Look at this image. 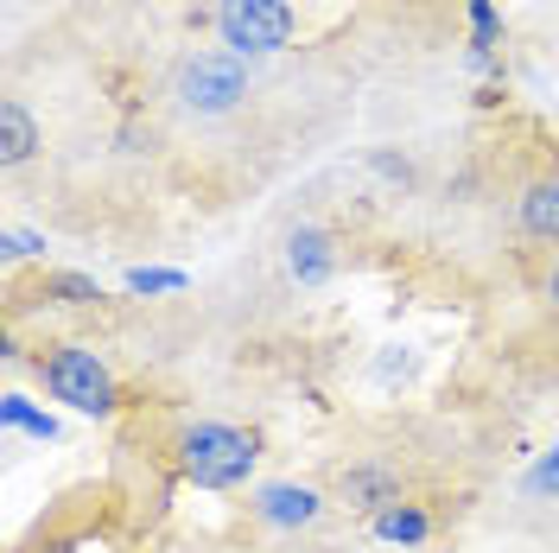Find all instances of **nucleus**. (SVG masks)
<instances>
[{
	"mask_svg": "<svg viewBox=\"0 0 559 553\" xmlns=\"http://www.w3.org/2000/svg\"><path fill=\"white\" fill-rule=\"evenodd\" d=\"M173 458L198 490H242L261 464V439L248 426H229V420H191L178 433Z\"/></svg>",
	"mask_w": 559,
	"mask_h": 553,
	"instance_id": "1",
	"label": "nucleus"
},
{
	"mask_svg": "<svg viewBox=\"0 0 559 553\" xmlns=\"http://www.w3.org/2000/svg\"><path fill=\"white\" fill-rule=\"evenodd\" d=\"M33 376L45 381L51 401H64L70 414L108 420L121 408V381H115V369H108L90 344H45L33 356Z\"/></svg>",
	"mask_w": 559,
	"mask_h": 553,
	"instance_id": "2",
	"label": "nucleus"
},
{
	"mask_svg": "<svg viewBox=\"0 0 559 553\" xmlns=\"http://www.w3.org/2000/svg\"><path fill=\"white\" fill-rule=\"evenodd\" d=\"M173 96L185 115L216 121V115H236L248 103V64L236 51H191L173 77Z\"/></svg>",
	"mask_w": 559,
	"mask_h": 553,
	"instance_id": "3",
	"label": "nucleus"
},
{
	"mask_svg": "<svg viewBox=\"0 0 559 553\" xmlns=\"http://www.w3.org/2000/svg\"><path fill=\"white\" fill-rule=\"evenodd\" d=\"M216 38L223 51L236 58H267V51H286L293 33H299V13L293 0H216Z\"/></svg>",
	"mask_w": 559,
	"mask_h": 553,
	"instance_id": "4",
	"label": "nucleus"
},
{
	"mask_svg": "<svg viewBox=\"0 0 559 553\" xmlns=\"http://www.w3.org/2000/svg\"><path fill=\"white\" fill-rule=\"evenodd\" d=\"M337 503H344V509H362V516H382L394 503H407V490H401V471H394V464L369 458V464L337 471Z\"/></svg>",
	"mask_w": 559,
	"mask_h": 553,
	"instance_id": "5",
	"label": "nucleus"
},
{
	"mask_svg": "<svg viewBox=\"0 0 559 553\" xmlns=\"http://www.w3.org/2000/svg\"><path fill=\"white\" fill-rule=\"evenodd\" d=\"M515 230H522V243H559V173L522 178V191H515Z\"/></svg>",
	"mask_w": 559,
	"mask_h": 553,
	"instance_id": "6",
	"label": "nucleus"
},
{
	"mask_svg": "<svg viewBox=\"0 0 559 553\" xmlns=\"http://www.w3.org/2000/svg\"><path fill=\"white\" fill-rule=\"evenodd\" d=\"M254 516L267 521V528H312L324 516V503L306 484H267V490H254Z\"/></svg>",
	"mask_w": 559,
	"mask_h": 553,
	"instance_id": "7",
	"label": "nucleus"
},
{
	"mask_svg": "<svg viewBox=\"0 0 559 553\" xmlns=\"http://www.w3.org/2000/svg\"><path fill=\"white\" fill-rule=\"evenodd\" d=\"M286 274L299 280V286L331 280L337 274V243H331L324 230H293V243H286Z\"/></svg>",
	"mask_w": 559,
	"mask_h": 553,
	"instance_id": "8",
	"label": "nucleus"
},
{
	"mask_svg": "<svg viewBox=\"0 0 559 553\" xmlns=\"http://www.w3.org/2000/svg\"><path fill=\"white\" fill-rule=\"evenodd\" d=\"M33 153H38V121L26 115L20 96H7V103H0V160H7V166H26Z\"/></svg>",
	"mask_w": 559,
	"mask_h": 553,
	"instance_id": "9",
	"label": "nucleus"
},
{
	"mask_svg": "<svg viewBox=\"0 0 559 553\" xmlns=\"http://www.w3.org/2000/svg\"><path fill=\"white\" fill-rule=\"evenodd\" d=\"M376 534L394 548H419V541H432V516H426V503H394L376 516Z\"/></svg>",
	"mask_w": 559,
	"mask_h": 553,
	"instance_id": "10",
	"label": "nucleus"
},
{
	"mask_svg": "<svg viewBox=\"0 0 559 553\" xmlns=\"http://www.w3.org/2000/svg\"><path fill=\"white\" fill-rule=\"evenodd\" d=\"M38 299H58V306H96L103 286H96L90 274H64V268H51V274L38 280Z\"/></svg>",
	"mask_w": 559,
	"mask_h": 553,
	"instance_id": "11",
	"label": "nucleus"
},
{
	"mask_svg": "<svg viewBox=\"0 0 559 553\" xmlns=\"http://www.w3.org/2000/svg\"><path fill=\"white\" fill-rule=\"evenodd\" d=\"M464 7H471V64H489L496 38H502V13H496V0H464Z\"/></svg>",
	"mask_w": 559,
	"mask_h": 553,
	"instance_id": "12",
	"label": "nucleus"
},
{
	"mask_svg": "<svg viewBox=\"0 0 559 553\" xmlns=\"http://www.w3.org/2000/svg\"><path fill=\"white\" fill-rule=\"evenodd\" d=\"M0 420H7L13 433H33L38 446H45V439H58V420H51V414H38V408L26 401V395H7V401H0Z\"/></svg>",
	"mask_w": 559,
	"mask_h": 553,
	"instance_id": "13",
	"label": "nucleus"
},
{
	"mask_svg": "<svg viewBox=\"0 0 559 553\" xmlns=\"http://www.w3.org/2000/svg\"><path fill=\"white\" fill-rule=\"evenodd\" d=\"M128 293H185L178 268H128Z\"/></svg>",
	"mask_w": 559,
	"mask_h": 553,
	"instance_id": "14",
	"label": "nucleus"
},
{
	"mask_svg": "<svg viewBox=\"0 0 559 553\" xmlns=\"http://www.w3.org/2000/svg\"><path fill=\"white\" fill-rule=\"evenodd\" d=\"M45 255V236H33V230H7V261L20 268V261H38Z\"/></svg>",
	"mask_w": 559,
	"mask_h": 553,
	"instance_id": "15",
	"label": "nucleus"
},
{
	"mask_svg": "<svg viewBox=\"0 0 559 553\" xmlns=\"http://www.w3.org/2000/svg\"><path fill=\"white\" fill-rule=\"evenodd\" d=\"M534 490H559V446H554V458L534 464Z\"/></svg>",
	"mask_w": 559,
	"mask_h": 553,
	"instance_id": "16",
	"label": "nucleus"
},
{
	"mask_svg": "<svg viewBox=\"0 0 559 553\" xmlns=\"http://www.w3.org/2000/svg\"><path fill=\"white\" fill-rule=\"evenodd\" d=\"M540 293H547V306L559 311V255H554V268H547V280H540Z\"/></svg>",
	"mask_w": 559,
	"mask_h": 553,
	"instance_id": "17",
	"label": "nucleus"
}]
</instances>
